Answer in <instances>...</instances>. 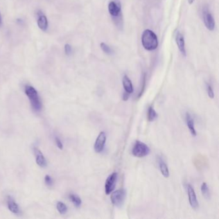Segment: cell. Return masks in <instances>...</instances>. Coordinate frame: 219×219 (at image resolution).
<instances>
[{"instance_id":"6da1fadb","label":"cell","mask_w":219,"mask_h":219,"mask_svg":"<svg viewBox=\"0 0 219 219\" xmlns=\"http://www.w3.org/2000/svg\"><path fill=\"white\" fill-rule=\"evenodd\" d=\"M142 43L143 48L148 51L156 50L158 46V40L154 32L145 30L142 36Z\"/></svg>"},{"instance_id":"7a4b0ae2","label":"cell","mask_w":219,"mask_h":219,"mask_svg":"<svg viewBox=\"0 0 219 219\" xmlns=\"http://www.w3.org/2000/svg\"><path fill=\"white\" fill-rule=\"evenodd\" d=\"M25 93L29 99L32 109L36 112L41 111L42 104L37 90L32 85H26L25 87Z\"/></svg>"},{"instance_id":"3957f363","label":"cell","mask_w":219,"mask_h":219,"mask_svg":"<svg viewBox=\"0 0 219 219\" xmlns=\"http://www.w3.org/2000/svg\"><path fill=\"white\" fill-rule=\"evenodd\" d=\"M150 151L149 147L145 143L140 141H136L132 149V153L135 157H143L149 155Z\"/></svg>"},{"instance_id":"277c9868","label":"cell","mask_w":219,"mask_h":219,"mask_svg":"<svg viewBox=\"0 0 219 219\" xmlns=\"http://www.w3.org/2000/svg\"><path fill=\"white\" fill-rule=\"evenodd\" d=\"M202 17L206 27L209 30L213 31L215 29V22L207 6L202 8Z\"/></svg>"},{"instance_id":"5b68a950","label":"cell","mask_w":219,"mask_h":219,"mask_svg":"<svg viewBox=\"0 0 219 219\" xmlns=\"http://www.w3.org/2000/svg\"><path fill=\"white\" fill-rule=\"evenodd\" d=\"M126 193L124 190H118L111 194V201L116 207H121L123 205Z\"/></svg>"},{"instance_id":"8992f818","label":"cell","mask_w":219,"mask_h":219,"mask_svg":"<svg viewBox=\"0 0 219 219\" xmlns=\"http://www.w3.org/2000/svg\"><path fill=\"white\" fill-rule=\"evenodd\" d=\"M118 174L116 172H113L110 174L107 178L105 184V192L107 195L112 193L115 188Z\"/></svg>"},{"instance_id":"52a82bcc","label":"cell","mask_w":219,"mask_h":219,"mask_svg":"<svg viewBox=\"0 0 219 219\" xmlns=\"http://www.w3.org/2000/svg\"><path fill=\"white\" fill-rule=\"evenodd\" d=\"M108 10L111 16L118 17L121 14L122 6L119 0H112L108 5Z\"/></svg>"},{"instance_id":"ba28073f","label":"cell","mask_w":219,"mask_h":219,"mask_svg":"<svg viewBox=\"0 0 219 219\" xmlns=\"http://www.w3.org/2000/svg\"><path fill=\"white\" fill-rule=\"evenodd\" d=\"M106 140H107V136L105 132L102 131L98 136L94 144V150L96 153H101L103 151Z\"/></svg>"},{"instance_id":"9c48e42d","label":"cell","mask_w":219,"mask_h":219,"mask_svg":"<svg viewBox=\"0 0 219 219\" xmlns=\"http://www.w3.org/2000/svg\"><path fill=\"white\" fill-rule=\"evenodd\" d=\"M187 190L188 192L189 202L191 206V207L194 209L197 210L198 208V202L197 198V195L195 194V191L193 188V187L190 184L187 185Z\"/></svg>"},{"instance_id":"30bf717a","label":"cell","mask_w":219,"mask_h":219,"mask_svg":"<svg viewBox=\"0 0 219 219\" xmlns=\"http://www.w3.org/2000/svg\"><path fill=\"white\" fill-rule=\"evenodd\" d=\"M37 23L38 27L41 30L46 32L48 28V20L47 17L42 11H38L37 13Z\"/></svg>"},{"instance_id":"8fae6325","label":"cell","mask_w":219,"mask_h":219,"mask_svg":"<svg viewBox=\"0 0 219 219\" xmlns=\"http://www.w3.org/2000/svg\"><path fill=\"white\" fill-rule=\"evenodd\" d=\"M176 41L179 51H181V54L184 56H187V52H186L185 48V43H184V38L183 34L181 32H177L176 37Z\"/></svg>"},{"instance_id":"7c38bea8","label":"cell","mask_w":219,"mask_h":219,"mask_svg":"<svg viewBox=\"0 0 219 219\" xmlns=\"http://www.w3.org/2000/svg\"><path fill=\"white\" fill-rule=\"evenodd\" d=\"M7 206L9 210L12 212L13 213L19 214L20 213L18 204L11 196L7 197Z\"/></svg>"},{"instance_id":"4fadbf2b","label":"cell","mask_w":219,"mask_h":219,"mask_svg":"<svg viewBox=\"0 0 219 219\" xmlns=\"http://www.w3.org/2000/svg\"><path fill=\"white\" fill-rule=\"evenodd\" d=\"M34 153L36 157V163L37 164L41 167H45L47 163H46V159L44 157L42 152L39 149L35 147L34 148Z\"/></svg>"},{"instance_id":"5bb4252c","label":"cell","mask_w":219,"mask_h":219,"mask_svg":"<svg viewBox=\"0 0 219 219\" xmlns=\"http://www.w3.org/2000/svg\"><path fill=\"white\" fill-rule=\"evenodd\" d=\"M186 122H187L188 128L189 129L191 135L194 136H196L197 132L195 129L194 120V119L192 118L190 114H189L188 112H187V115H186Z\"/></svg>"},{"instance_id":"9a60e30c","label":"cell","mask_w":219,"mask_h":219,"mask_svg":"<svg viewBox=\"0 0 219 219\" xmlns=\"http://www.w3.org/2000/svg\"><path fill=\"white\" fill-rule=\"evenodd\" d=\"M122 83H123V88L125 89V91L127 92L129 94L132 93H133V91H134L133 85H132V83L127 75L123 76V80H122Z\"/></svg>"},{"instance_id":"2e32d148","label":"cell","mask_w":219,"mask_h":219,"mask_svg":"<svg viewBox=\"0 0 219 219\" xmlns=\"http://www.w3.org/2000/svg\"><path fill=\"white\" fill-rule=\"evenodd\" d=\"M159 169H160V171L161 172L162 175L165 178H168L170 176V173H169V170H168V166L167 165V164L164 163V161L163 160V159H159Z\"/></svg>"},{"instance_id":"e0dca14e","label":"cell","mask_w":219,"mask_h":219,"mask_svg":"<svg viewBox=\"0 0 219 219\" xmlns=\"http://www.w3.org/2000/svg\"><path fill=\"white\" fill-rule=\"evenodd\" d=\"M69 198L70 199V201L74 203V204L75 206L76 207L78 208L81 206L82 204V200L81 198H80L78 195L74 194H71L69 195Z\"/></svg>"},{"instance_id":"ac0fdd59","label":"cell","mask_w":219,"mask_h":219,"mask_svg":"<svg viewBox=\"0 0 219 219\" xmlns=\"http://www.w3.org/2000/svg\"><path fill=\"white\" fill-rule=\"evenodd\" d=\"M157 117V114L155 109L150 106L148 110V120L150 122H154Z\"/></svg>"},{"instance_id":"d6986e66","label":"cell","mask_w":219,"mask_h":219,"mask_svg":"<svg viewBox=\"0 0 219 219\" xmlns=\"http://www.w3.org/2000/svg\"><path fill=\"white\" fill-rule=\"evenodd\" d=\"M57 209L61 214H65L68 211V208L66 204L62 202H58L57 203Z\"/></svg>"},{"instance_id":"ffe728a7","label":"cell","mask_w":219,"mask_h":219,"mask_svg":"<svg viewBox=\"0 0 219 219\" xmlns=\"http://www.w3.org/2000/svg\"><path fill=\"white\" fill-rule=\"evenodd\" d=\"M201 192L206 198H210V191L206 183H203L201 185Z\"/></svg>"},{"instance_id":"44dd1931","label":"cell","mask_w":219,"mask_h":219,"mask_svg":"<svg viewBox=\"0 0 219 219\" xmlns=\"http://www.w3.org/2000/svg\"><path fill=\"white\" fill-rule=\"evenodd\" d=\"M100 46H101V48L102 50H103L104 52H105V54H107L108 55H111L112 54V49L109 47V46L107 44H105L104 43H102L100 44Z\"/></svg>"},{"instance_id":"7402d4cb","label":"cell","mask_w":219,"mask_h":219,"mask_svg":"<svg viewBox=\"0 0 219 219\" xmlns=\"http://www.w3.org/2000/svg\"><path fill=\"white\" fill-rule=\"evenodd\" d=\"M206 89H207V93H208V95L209 96V97L211 99H213L215 96V94H214V92H213V88H212V87L211 86L210 84H207L206 85Z\"/></svg>"},{"instance_id":"603a6c76","label":"cell","mask_w":219,"mask_h":219,"mask_svg":"<svg viewBox=\"0 0 219 219\" xmlns=\"http://www.w3.org/2000/svg\"><path fill=\"white\" fill-rule=\"evenodd\" d=\"M64 51L67 55H70L72 54V47L69 44H66L64 45Z\"/></svg>"},{"instance_id":"cb8c5ba5","label":"cell","mask_w":219,"mask_h":219,"mask_svg":"<svg viewBox=\"0 0 219 219\" xmlns=\"http://www.w3.org/2000/svg\"><path fill=\"white\" fill-rule=\"evenodd\" d=\"M44 182L46 183V184L47 185V186H49V187H50V186H51L53 184V180H52V179L51 177L48 176V175H46L45 177H44Z\"/></svg>"},{"instance_id":"d4e9b609","label":"cell","mask_w":219,"mask_h":219,"mask_svg":"<svg viewBox=\"0 0 219 219\" xmlns=\"http://www.w3.org/2000/svg\"><path fill=\"white\" fill-rule=\"evenodd\" d=\"M145 85H146V76H145V75H144L143 80V85H142V89H141L140 92H139V95H138L139 97H140V96H142L143 92H144V90H145Z\"/></svg>"},{"instance_id":"484cf974","label":"cell","mask_w":219,"mask_h":219,"mask_svg":"<svg viewBox=\"0 0 219 219\" xmlns=\"http://www.w3.org/2000/svg\"><path fill=\"white\" fill-rule=\"evenodd\" d=\"M55 143H56V145L57 146V147L59 149H61L62 150L63 149V145L61 141V139H60L59 138L57 137H55Z\"/></svg>"},{"instance_id":"4316f807","label":"cell","mask_w":219,"mask_h":219,"mask_svg":"<svg viewBox=\"0 0 219 219\" xmlns=\"http://www.w3.org/2000/svg\"><path fill=\"white\" fill-rule=\"evenodd\" d=\"M129 93H128L127 92L125 91L123 93V100L124 101H127L129 99Z\"/></svg>"},{"instance_id":"83f0119b","label":"cell","mask_w":219,"mask_h":219,"mask_svg":"<svg viewBox=\"0 0 219 219\" xmlns=\"http://www.w3.org/2000/svg\"><path fill=\"white\" fill-rule=\"evenodd\" d=\"M2 18L1 14H0V26H2Z\"/></svg>"},{"instance_id":"f1b7e54d","label":"cell","mask_w":219,"mask_h":219,"mask_svg":"<svg viewBox=\"0 0 219 219\" xmlns=\"http://www.w3.org/2000/svg\"><path fill=\"white\" fill-rule=\"evenodd\" d=\"M188 2L190 4H192L195 2V0H188Z\"/></svg>"}]
</instances>
